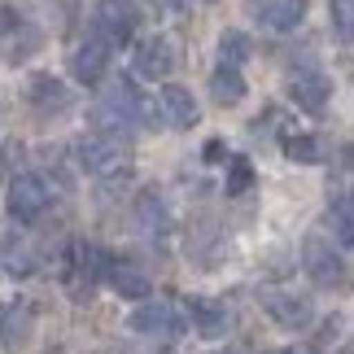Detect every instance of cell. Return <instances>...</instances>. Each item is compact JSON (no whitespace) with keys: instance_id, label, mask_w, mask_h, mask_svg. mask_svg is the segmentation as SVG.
I'll return each instance as SVG.
<instances>
[{"instance_id":"2","label":"cell","mask_w":354,"mask_h":354,"mask_svg":"<svg viewBox=\"0 0 354 354\" xmlns=\"http://www.w3.org/2000/svg\"><path fill=\"white\" fill-rule=\"evenodd\" d=\"M44 48V31L18 0H0V62L18 66Z\"/></svg>"},{"instance_id":"26","label":"cell","mask_w":354,"mask_h":354,"mask_svg":"<svg viewBox=\"0 0 354 354\" xmlns=\"http://www.w3.org/2000/svg\"><path fill=\"white\" fill-rule=\"evenodd\" d=\"M342 167H346V171L354 175V145H350V149H346V153H342Z\"/></svg>"},{"instance_id":"14","label":"cell","mask_w":354,"mask_h":354,"mask_svg":"<svg viewBox=\"0 0 354 354\" xmlns=\"http://www.w3.org/2000/svg\"><path fill=\"white\" fill-rule=\"evenodd\" d=\"M289 97H293L297 110L324 114V105H328V97H333V84H328V75H319V71H297L289 79Z\"/></svg>"},{"instance_id":"21","label":"cell","mask_w":354,"mask_h":354,"mask_svg":"<svg viewBox=\"0 0 354 354\" xmlns=\"http://www.w3.org/2000/svg\"><path fill=\"white\" fill-rule=\"evenodd\" d=\"M284 158L297 162V167H315V162H324V140L319 136H306V131L284 136Z\"/></svg>"},{"instance_id":"24","label":"cell","mask_w":354,"mask_h":354,"mask_svg":"<svg viewBox=\"0 0 354 354\" xmlns=\"http://www.w3.org/2000/svg\"><path fill=\"white\" fill-rule=\"evenodd\" d=\"M5 271H9V276H31V271H35V254L26 250V245L5 250Z\"/></svg>"},{"instance_id":"27","label":"cell","mask_w":354,"mask_h":354,"mask_svg":"<svg viewBox=\"0 0 354 354\" xmlns=\"http://www.w3.org/2000/svg\"><path fill=\"white\" fill-rule=\"evenodd\" d=\"M337 210H346L350 219H354V193H346V201H342V206H337Z\"/></svg>"},{"instance_id":"10","label":"cell","mask_w":354,"mask_h":354,"mask_svg":"<svg viewBox=\"0 0 354 354\" xmlns=\"http://www.w3.org/2000/svg\"><path fill=\"white\" fill-rule=\"evenodd\" d=\"M31 337H35V306L26 302V297L0 306V346H5V354L26 350V346H31Z\"/></svg>"},{"instance_id":"3","label":"cell","mask_w":354,"mask_h":354,"mask_svg":"<svg viewBox=\"0 0 354 354\" xmlns=\"http://www.w3.org/2000/svg\"><path fill=\"white\" fill-rule=\"evenodd\" d=\"M127 158H131V145L122 140V136L97 131V127L75 136V162H79V171H88V175H114V171L127 167Z\"/></svg>"},{"instance_id":"19","label":"cell","mask_w":354,"mask_h":354,"mask_svg":"<svg viewBox=\"0 0 354 354\" xmlns=\"http://www.w3.org/2000/svg\"><path fill=\"white\" fill-rule=\"evenodd\" d=\"M136 219H140L145 232H167L171 227V210H167V201H162L158 188H145V193L136 197Z\"/></svg>"},{"instance_id":"4","label":"cell","mask_w":354,"mask_h":354,"mask_svg":"<svg viewBox=\"0 0 354 354\" xmlns=\"http://www.w3.org/2000/svg\"><path fill=\"white\" fill-rule=\"evenodd\" d=\"M145 9L136 0H92V35L110 48H122L127 39L140 31Z\"/></svg>"},{"instance_id":"9","label":"cell","mask_w":354,"mask_h":354,"mask_svg":"<svg viewBox=\"0 0 354 354\" xmlns=\"http://www.w3.org/2000/svg\"><path fill=\"white\" fill-rule=\"evenodd\" d=\"M26 101H31V110L39 118H53V114H66L75 105V92L62 84L57 75L48 71H35L31 79H26Z\"/></svg>"},{"instance_id":"12","label":"cell","mask_w":354,"mask_h":354,"mask_svg":"<svg viewBox=\"0 0 354 354\" xmlns=\"http://www.w3.org/2000/svg\"><path fill=\"white\" fill-rule=\"evenodd\" d=\"M105 71H110V44H101L97 35L84 39L75 53H71V75H75V84H88V88H97Z\"/></svg>"},{"instance_id":"22","label":"cell","mask_w":354,"mask_h":354,"mask_svg":"<svg viewBox=\"0 0 354 354\" xmlns=\"http://www.w3.org/2000/svg\"><path fill=\"white\" fill-rule=\"evenodd\" d=\"M250 53H254L250 35L236 31V26H227V31L219 35V66H232V71H241V66L250 62Z\"/></svg>"},{"instance_id":"1","label":"cell","mask_w":354,"mask_h":354,"mask_svg":"<svg viewBox=\"0 0 354 354\" xmlns=\"http://www.w3.org/2000/svg\"><path fill=\"white\" fill-rule=\"evenodd\" d=\"M92 122H97V131H110V136H122V140H127L136 127H162V122H167V110H162L153 97H145L131 79H118V84H110L97 97Z\"/></svg>"},{"instance_id":"28","label":"cell","mask_w":354,"mask_h":354,"mask_svg":"<svg viewBox=\"0 0 354 354\" xmlns=\"http://www.w3.org/2000/svg\"><path fill=\"white\" fill-rule=\"evenodd\" d=\"M280 354H306V350H280Z\"/></svg>"},{"instance_id":"11","label":"cell","mask_w":354,"mask_h":354,"mask_svg":"<svg viewBox=\"0 0 354 354\" xmlns=\"http://www.w3.org/2000/svg\"><path fill=\"white\" fill-rule=\"evenodd\" d=\"M263 310L280 324V328H306L310 315H315V310H310V297L289 293V289H271V293H263Z\"/></svg>"},{"instance_id":"7","label":"cell","mask_w":354,"mask_h":354,"mask_svg":"<svg viewBox=\"0 0 354 354\" xmlns=\"http://www.w3.org/2000/svg\"><path fill=\"white\" fill-rule=\"evenodd\" d=\"M127 324H131V333L158 337V342H175V337H184V328H188V319L171 302H140V306L131 310Z\"/></svg>"},{"instance_id":"17","label":"cell","mask_w":354,"mask_h":354,"mask_svg":"<svg viewBox=\"0 0 354 354\" xmlns=\"http://www.w3.org/2000/svg\"><path fill=\"white\" fill-rule=\"evenodd\" d=\"M162 110H167V122L180 127V131H188L197 122V101H193V92H188L184 84H167V88H162Z\"/></svg>"},{"instance_id":"8","label":"cell","mask_w":354,"mask_h":354,"mask_svg":"<svg viewBox=\"0 0 354 354\" xmlns=\"http://www.w3.org/2000/svg\"><path fill=\"white\" fill-rule=\"evenodd\" d=\"M175 66H180V39L175 35H149L140 48H136V75L140 79H171Z\"/></svg>"},{"instance_id":"25","label":"cell","mask_w":354,"mask_h":354,"mask_svg":"<svg viewBox=\"0 0 354 354\" xmlns=\"http://www.w3.org/2000/svg\"><path fill=\"white\" fill-rule=\"evenodd\" d=\"M201 158H206V162H227L232 153H227V145L219 140V136H210V140H206V149H201Z\"/></svg>"},{"instance_id":"20","label":"cell","mask_w":354,"mask_h":354,"mask_svg":"<svg viewBox=\"0 0 354 354\" xmlns=\"http://www.w3.org/2000/svg\"><path fill=\"white\" fill-rule=\"evenodd\" d=\"M254 184H258L254 162L245 153H232L227 158V175H223V193L227 197H245V193H254Z\"/></svg>"},{"instance_id":"23","label":"cell","mask_w":354,"mask_h":354,"mask_svg":"<svg viewBox=\"0 0 354 354\" xmlns=\"http://www.w3.org/2000/svg\"><path fill=\"white\" fill-rule=\"evenodd\" d=\"M328 18H333V31L354 44V0H328Z\"/></svg>"},{"instance_id":"18","label":"cell","mask_w":354,"mask_h":354,"mask_svg":"<svg viewBox=\"0 0 354 354\" xmlns=\"http://www.w3.org/2000/svg\"><path fill=\"white\" fill-rule=\"evenodd\" d=\"M245 92H250V84H245L241 71H232V66H214V75H210V101L214 105L232 110V105L245 101Z\"/></svg>"},{"instance_id":"6","label":"cell","mask_w":354,"mask_h":354,"mask_svg":"<svg viewBox=\"0 0 354 354\" xmlns=\"http://www.w3.org/2000/svg\"><path fill=\"white\" fill-rule=\"evenodd\" d=\"M44 210H48V184L39 180V175H31V171L18 175V180L9 184V193H5V214L13 223L26 227V223H35Z\"/></svg>"},{"instance_id":"16","label":"cell","mask_w":354,"mask_h":354,"mask_svg":"<svg viewBox=\"0 0 354 354\" xmlns=\"http://www.w3.org/2000/svg\"><path fill=\"white\" fill-rule=\"evenodd\" d=\"M110 289H114L118 297H127V302H149L153 280H149L140 267H131V263H114V267H110Z\"/></svg>"},{"instance_id":"15","label":"cell","mask_w":354,"mask_h":354,"mask_svg":"<svg viewBox=\"0 0 354 354\" xmlns=\"http://www.w3.org/2000/svg\"><path fill=\"white\" fill-rule=\"evenodd\" d=\"M184 306H188V319H193V328L206 337V342H214V337H223V333H227V306L219 302V297L193 293Z\"/></svg>"},{"instance_id":"5","label":"cell","mask_w":354,"mask_h":354,"mask_svg":"<svg viewBox=\"0 0 354 354\" xmlns=\"http://www.w3.org/2000/svg\"><path fill=\"white\" fill-rule=\"evenodd\" d=\"M302 267H306V276L315 280L319 289H346V284H350L346 258L337 254L324 236H306L302 241Z\"/></svg>"},{"instance_id":"13","label":"cell","mask_w":354,"mask_h":354,"mask_svg":"<svg viewBox=\"0 0 354 354\" xmlns=\"http://www.w3.org/2000/svg\"><path fill=\"white\" fill-rule=\"evenodd\" d=\"M250 9L271 31H297L302 18H306V9H310V0H250Z\"/></svg>"}]
</instances>
